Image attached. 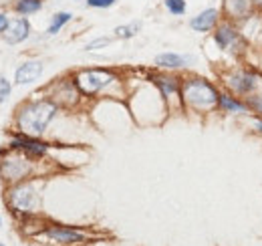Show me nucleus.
Listing matches in <instances>:
<instances>
[{"instance_id":"nucleus-24","label":"nucleus","mask_w":262,"mask_h":246,"mask_svg":"<svg viewBox=\"0 0 262 246\" xmlns=\"http://www.w3.org/2000/svg\"><path fill=\"white\" fill-rule=\"evenodd\" d=\"M109 43H111L109 38H97V40H93V43L87 45V51H95V49H99V47H107Z\"/></svg>"},{"instance_id":"nucleus-14","label":"nucleus","mask_w":262,"mask_h":246,"mask_svg":"<svg viewBox=\"0 0 262 246\" xmlns=\"http://www.w3.org/2000/svg\"><path fill=\"white\" fill-rule=\"evenodd\" d=\"M12 148L14 150H20V152H25V154H33V155H42L47 150H49V146L47 144H40V141H34L33 137H20V139H14L12 141Z\"/></svg>"},{"instance_id":"nucleus-10","label":"nucleus","mask_w":262,"mask_h":246,"mask_svg":"<svg viewBox=\"0 0 262 246\" xmlns=\"http://www.w3.org/2000/svg\"><path fill=\"white\" fill-rule=\"evenodd\" d=\"M29 32H31V27H29V23L25 20V18H14V20H10L6 27H4V38H6V43H10V45H16V43H23L27 36H29Z\"/></svg>"},{"instance_id":"nucleus-17","label":"nucleus","mask_w":262,"mask_h":246,"mask_svg":"<svg viewBox=\"0 0 262 246\" xmlns=\"http://www.w3.org/2000/svg\"><path fill=\"white\" fill-rule=\"evenodd\" d=\"M71 18H73L71 12H59V14H55L53 20H51V27H49V31L47 32H49V34H57V32L61 31Z\"/></svg>"},{"instance_id":"nucleus-25","label":"nucleus","mask_w":262,"mask_h":246,"mask_svg":"<svg viewBox=\"0 0 262 246\" xmlns=\"http://www.w3.org/2000/svg\"><path fill=\"white\" fill-rule=\"evenodd\" d=\"M8 23H6V16L4 14H0V31H4V27H6Z\"/></svg>"},{"instance_id":"nucleus-5","label":"nucleus","mask_w":262,"mask_h":246,"mask_svg":"<svg viewBox=\"0 0 262 246\" xmlns=\"http://www.w3.org/2000/svg\"><path fill=\"white\" fill-rule=\"evenodd\" d=\"M258 71H232V75L226 77V85L232 93L252 95L258 89Z\"/></svg>"},{"instance_id":"nucleus-23","label":"nucleus","mask_w":262,"mask_h":246,"mask_svg":"<svg viewBox=\"0 0 262 246\" xmlns=\"http://www.w3.org/2000/svg\"><path fill=\"white\" fill-rule=\"evenodd\" d=\"M87 4L91 8H109L115 4V0H87Z\"/></svg>"},{"instance_id":"nucleus-7","label":"nucleus","mask_w":262,"mask_h":246,"mask_svg":"<svg viewBox=\"0 0 262 246\" xmlns=\"http://www.w3.org/2000/svg\"><path fill=\"white\" fill-rule=\"evenodd\" d=\"M8 202H10V206H12L14 210H18V212H31L34 206H36L38 198H36V192H34L33 186L20 184V186H16L14 190H10Z\"/></svg>"},{"instance_id":"nucleus-6","label":"nucleus","mask_w":262,"mask_h":246,"mask_svg":"<svg viewBox=\"0 0 262 246\" xmlns=\"http://www.w3.org/2000/svg\"><path fill=\"white\" fill-rule=\"evenodd\" d=\"M254 10H256L254 0H224V4H222V12H224L226 20L234 23V25H240L246 18H250L254 14Z\"/></svg>"},{"instance_id":"nucleus-16","label":"nucleus","mask_w":262,"mask_h":246,"mask_svg":"<svg viewBox=\"0 0 262 246\" xmlns=\"http://www.w3.org/2000/svg\"><path fill=\"white\" fill-rule=\"evenodd\" d=\"M154 81L162 89V93H164L165 97H178V95H182V85H180V81L176 77H156Z\"/></svg>"},{"instance_id":"nucleus-9","label":"nucleus","mask_w":262,"mask_h":246,"mask_svg":"<svg viewBox=\"0 0 262 246\" xmlns=\"http://www.w3.org/2000/svg\"><path fill=\"white\" fill-rule=\"evenodd\" d=\"M218 20H220V10H216V8H206V10H202L198 16H194V18L190 20V27L196 32H208L218 27Z\"/></svg>"},{"instance_id":"nucleus-2","label":"nucleus","mask_w":262,"mask_h":246,"mask_svg":"<svg viewBox=\"0 0 262 246\" xmlns=\"http://www.w3.org/2000/svg\"><path fill=\"white\" fill-rule=\"evenodd\" d=\"M182 101L188 107L204 113V111H212V109L218 107L220 93L210 81L200 79V77H192V79H186L182 83Z\"/></svg>"},{"instance_id":"nucleus-11","label":"nucleus","mask_w":262,"mask_h":246,"mask_svg":"<svg viewBox=\"0 0 262 246\" xmlns=\"http://www.w3.org/2000/svg\"><path fill=\"white\" fill-rule=\"evenodd\" d=\"M42 63L40 61H27L23 67H18L16 71V83L18 85H27V83H33L36 81L40 75H42Z\"/></svg>"},{"instance_id":"nucleus-28","label":"nucleus","mask_w":262,"mask_h":246,"mask_svg":"<svg viewBox=\"0 0 262 246\" xmlns=\"http://www.w3.org/2000/svg\"><path fill=\"white\" fill-rule=\"evenodd\" d=\"M0 246H2V244H0Z\"/></svg>"},{"instance_id":"nucleus-22","label":"nucleus","mask_w":262,"mask_h":246,"mask_svg":"<svg viewBox=\"0 0 262 246\" xmlns=\"http://www.w3.org/2000/svg\"><path fill=\"white\" fill-rule=\"evenodd\" d=\"M10 95V83L6 81V77L0 75V103Z\"/></svg>"},{"instance_id":"nucleus-4","label":"nucleus","mask_w":262,"mask_h":246,"mask_svg":"<svg viewBox=\"0 0 262 246\" xmlns=\"http://www.w3.org/2000/svg\"><path fill=\"white\" fill-rule=\"evenodd\" d=\"M113 81H115V75L111 71H101V69L79 71L75 77V83L83 95H95L101 89H105L107 85H111Z\"/></svg>"},{"instance_id":"nucleus-26","label":"nucleus","mask_w":262,"mask_h":246,"mask_svg":"<svg viewBox=\"0 0 262 246\" xmlns=\"http://www.w3.org/2000/svg\"><path fill=\"white\" fill-rule=\"evenodd\" d=\"M254 127L262 133V119H254Z\"/></svg>"},{"instance_id":"nucleus-12","label":"nucleus","mask_w":262,"mask_h":246,"mask_svg":"<svg viewBox=\"0 0 262 246\" xmlns=\"http://www.w3.org/2000/svg\"><path fill=\"white\" fill-rule=\"evenodd\" d=\"M49 238H53L55 242H63V244H73V242H81L85 236L79 230H71V228H63V226H55L47 230Z\"/></svg>"},{"instance_id":"nucleus-8","label":"nucleus","mask_w":262,"mask_h":246,"mask_svg":"<svg viewBox=\"0 0 262 246\" xmlns=\"http://www.w3.org/2000/svg\"><path fill=\"white\" fill-rule=\"evenodd\" d=\"M29 157L25 155H12V157H6L4 163H2V174H4V180H23L27 174H29Z\"/></svg>"},{"instance_id":"nucleus-3","label":"nucleus","mask_w":262,"mask_h":246,"mask_svg":"<svg viewBox=\"0 0 262 246\" xmlns=\"http://www.w3.org/2000/svg\"><path fill=\"white\" fill-rule=\"evenodd\" d=\"M214 40H216V45H218L220 49H224V51L232 53L234 57L242 55V53L246 51V47H248V43H246V38H244L242 31H240L234 23H228V20L216 27Z\"/></svg>"},{"instance_id":"nucleus-21","label":"nucleus","mask_w":262,"mask_h":246,"mask_svg":"<svg viewBox=\"0 0 262 246\" xmlns=\"http://www.w3.org/2000/svg\"><path fill=\"white\" fill-rule=\"evenodd\" d=\"M248 107H252L256 113H260L262 115V95L260 93H252L250 97H248V103H246Z\"/></svg>"},{"instance_id":"nucleus-13","label":"nucleus","mask_w":262,"mask_h":246,"mask_svg":"<svg viewBox=\"0 0 262 246\" xmlns=\"http://www.w3.org/2000/svg\"><path fill=\"white\" fill-rule=\"evenodd\" d=\"M188 63H194V57L190 55H176V53H164L156 57V65L162 69H180L186 67Z\"/></svg>"},{"instance_id":"nucleus-20","label":"nucleus","mask_w":262,"mask_h":246,"mask_svg":"<svg viewBox=\"0 0 262 246\" xmlns=\"http://www.w3.org/2000/svg\"><path fill=\"white\" fill-rule=\"evenodd\" d=\"M165 8L171 12V14H184L186 12V2L184 0H165Z\"/></svg>"},{"instance_id":"nucleus-18","label":"nucleus","mask_w":262,"mask_h":246,"mask_svg":"<svg viewBox=\"0 0 262 246\" xmlns=\"http://www.w3.org/2000/svg\"><path fill=\"white\" fill-rule=\"evenodd\" d=\"M14 8L20 14H31V12H36L42 8V0H18Z\"/></svg>"},{"instance_id":"nucleus-1","label":"nucleus","mask_w":262,"mask_h":246,"mask_svg":"<svg viewBox=\"0 0 262 246\" xmlns=\"http://www.w3.org/2000/svg\"><path fill=\"white\" fill-rule=\"evenodd\" d=\"M57 113V105L53 101H33L27 103L18 111V127L25 135L29 137H38L45 133L47 125L53 121Z\"/></svg>"},{"instance_id":"nucleus-19","label":"nucleus","mask_w":262,"mask_h":246,"mask_svg":"<svg viewBox=\"0 0 262 246\" xmlns=\"http://www.w3.org/2000/svg\"><path fill=\"white\" fill-rule=\"evenodd\" d=\"M139 32V23H131V25H125V27H117L115 29V34L119 38H131Z\"/></svg>"},{"instance_id":"nucleus-15","label":"nucleus","mask_w":262,"mask_h":246,"mask_svg":"<svg viewBox=\"0 0 262 246\" xmlns=\"http://www.w3.org/2000/svg\"><path fill=\"white\" fill-rule=\"evenodd\" d=\"M218 107H220L222 111H226V113H240V115L248 113V105L242 103V101H238L236 97H232L228 93H220V103H218Z\"/></svg>"},{"instance_id":"nucleus-27","label":"nucleus","mask_w":262,"mask_h":246,"mask_svg":"<svg viewBox=\"0 0 262 246\" xmlns=\"http://www.w3.org/2000/svg\"><path fill=\"white\" fill-rule=\"evenodd\" d=\"M254 4H256V8H258V10H262V0H254Z\"/></svg>"}]
</instances>
